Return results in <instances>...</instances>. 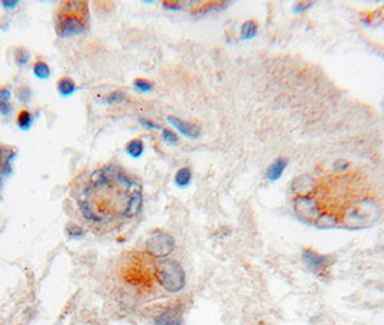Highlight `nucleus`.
<instances>
[{"instance_id": "nucleus-1", "label": "nucleus", "mask_w": 384, "mask_h": 325, "mask_svg": "<svg viewBox=\"0 0 384 325\" xmlns=\"http://www.w3.org/2000/svg\"><path fill=\"white\" fill-rule=\"evenodd\" d=\"M143 202L142 184L118 165L93 171L77 195L84 220L99 231H111L138 216Z\"/></svg>"}, {"instance_id": "nucleus-2", "label": "nucleus", "mask_w": 384, "mask_h": 325, "mask_svg": "<svg viewBox=\"0 0 384 325\" xmlns=\"http://www.w3.org/2000/svg\"><path fill=\"white\" fill-rule=\"evenodd\" d=\"M116 285L126 302L142 304L156 295L159 280L156 257L142 250L124 252L116 263Z\"/></svg>"}, {"instance_id": "nucleus-3", "label": "nucleus", "mask_w": 384, "mask_h": 325, "mask_svg": "<svg viewBox=\"0 0 384 325\" xmlns=\"http://www.w3.org/2000/svg\"><path fill=\"white\" fill-rule=\"evenodd\" d=\"M90 22L86 2H62L55 13V30L61 38H74L87 29Z\"/></svg>"}, {"instance_id": "nucleus-4", "label": "nucleus", "mask_w": 384, "mask_h": 325, "mask_svg": "<svg viewBox=\"0 0 384 325\" xmlns=\"http://www.w3.org/2000/svg\"><path fill=\"white\" fill-rule=\"evenodd\" d=\"M156 276L160 288L170 294L179 292L185 286V272L177 260L156 259Z\"/></svg>"}, {"instance_id": "nucleus-5", "label": "nucleus", "mask_w": 384, "mask_h": 325, "mask_svg": "<svg viewBox=\"0 0 384 325\" xmlns=\"http://www.w3.org/2000/svg\"><path fill=\"white\" fill-rule=\"evenodd\" d=\"M175 247L174 237L167 233H155L150 236L146 241V252L156 259L167 257Z\"/></svg>"}, {"instance_id": "nucleus-6", "label": "nucleus", "mask_w": 384, "mask_h": 325, "mask_svg": "<svg viewBox=\"0 0 384 325\" xmlns=\"http://www.w3.org/2000/svg\"><path fill=\"white\" fill-rule=\"evenodd\" d=\"M302 260H304L305 266L314 273H321L328 266V259L322 255H318L316 252L311 250V249H306L302 252Z\"/></svg>"}, {"instance_id": "nucleus-7", "label": "nucleus", "mask_w": 384, "mask_h": 325, "mask_svg": "<svg viewBox=\"0 0 384 325\" xmlns=\"http://www.w3.org/2000/svg\"><path fill=\"white\" fill-rule=\"evenodd\" d=\"M296 213L305 220H316L318 217V210L315 206V199L309 197H301L295 204Z\"/></svg>"}, {"instance_id": "nucleus-8", "label": "nucleus", "mask_w": 384, "mask_h": 325, "mask_svg": "<svg viewBox=\"0 0 384 325\" xmlns=\"http://www.w3.org/2000/svg\"><path fill=\"white\" fill-rule=\"evenodd\" d=\"M156 325H182V311L179 306H169L155 318Z\"/></svg>"}, {"instance_id": "nucleus-9", "label": "nucleus", "mask_w": 384, "mask_h": 325, "mask_svg": "<svg viewBox=\"0 0 384 325\" xmlns=\"http://www.w3.org/2000/svg\"><path fill=\"white\" fill-rule=\"evenodd\" d=\"M167 121H169L170 125H174V126H175V128H177L178 130L184 135V136H187V138L197 139L198 136L201 135V129L198 128L197 125H194V123L179 120V118L174 117V116L167 117Z\"/></svg>"}, {"instance_id": "nucleus-10", "label": "nucleus", "mask_w": 384, "mask_h": 325, "mask_svg": "<svg viewBox=\"0 0 384 325\" xmlns=\"http://www.w3.org/2000/svg\"><path fill=\"white\" fill-rule=\"evenodd\" d=\"M286 167H287V160L286 159H276L275 162L270 165V167L267 168V172H266V178L269 181H272V182H275L277 181L279 178L282 177V174L285 172Z\"/></svg>"}, {"instance_id": "nucleus-11", "label": "nucleus", "mask_w": 384, "mask_h": 325, "mask_svg": "<svg viewBox=\"0 0 384 325\" xmlns=\"http://www.w3.org/2000/svg\"><path fill=\"white\" fill-rule=\"evenodd\" d=\"M75 90H77L75 83H74L71 78H68V77L61 78L58 81V91L62 94V96H69V94H72Z\"/></svg>"}, {"instance_id": "nucleus-12", "label": "nucleus", "mask_w": 384, "mask_h": 325, "mask_svg": "<svg viewBox=\"0 0 384 325\" xmlns=\"http://www.w3.org/2000/svg\"><path fill=\"white\" fill-rule=\"evenodd\" d=\"M257 35V23L254 20H247L241 26V36L243 39H253Z\"/></svg>"}, {"instance_id": "nucleus-13", "label": "nucleus", "mask_w": 384, "mask_h": 325, "mask_svg": "<svg viewBox=\"0 0 384 325\" xmlns=\"http://www.w3.org/2000/svg\"><path fill=\"white\" fill-rule=\"evenodd\" d=\"M191 169L189 168H181L175 175V184L178 187H187L188 184L191 182Z\"/></svg>"}, {"instance_id": "nucleus-14", "label": "nucleus", "mask_w": 384, "mask_h": 325, "mask_svg": "<svg viewBox=\"0 0 384 325\" xmlns=\"http://www.w3.org/2000/svg\"><path fill=\"white\" fill-rule=\"evenodd\" d=\"M32 114H30L28 110H20L19 114H18V118H16V123H18V126L20 129H23V130H26V129L30 128V125H32Z\"/></svg>"}, {"instance_id": "nucleus-15", "label": "nucleus", "mask_w": 384, "mask_h": 325, "mask_svg": "<svg viewBox=\"0 0 384 325\" xmlns=\"http://www.w3.org/2000/svg\"><path fill=\"white\" fill-rule=\"evenodd\" d=\"M127 152L129 155H132L133 158H138L143 152V142L140 139H133L127 143Z\"/></svg>"}, {"instance_id": "nucleus-16", "label": "nucleus", "mask_w": 384, "mask_h": 325, "mask_svg": "<svg viewBox=\"0 0 384 325\" xmlns=\"http://www.w3.org/2000/svg\"><path fill=\"white\" fill-rule=\"evenodd\" d=\"M33 72H35V74H36V77L40 79L48 78L51 74L50 67H48L44 61H38V62H35V65H33Z\"/></svg>"}, {"instance_id": "nucleus-17", "label": "nucleus", "mask_w": 384, "mask_h": 325, "mask_svg": "<svg viewBox=\"0 0 384 325\" xmlns=\"http://www.w3.org/2000/svg\"><path fill=\"white\" fill-rule=\"evenodd\" d=\"M29 52L25 50V48H16V50H15V59H16V62H18L19 65H25V64L29 61Z\"/></svg>"}, {"instance_id": "nucleus-18", "label": "nucleus", "mask_w": 384, "mask_h": 325, "mask_svg": "<svg viewBox=\"0 0 384 325\" xmlns=\"http://www.w3.org/2000/svg\"><path fill=\"white\" fill-rule=\"evenodd\" d=\"M16 96H18V99L22 101V103H28L32 97V91L28 86H22L18 89V93H16Z\"/></svg>"}, {"instance_id": "nucleus-19", "label": "nucleus", "mask_w": 384, "mask_h": 325, "mask_svg": "<svg viewBox=\"0 0 384 325\" xmlns=\"http://www.w3.org/2000/svg\"><path fill=\"white\" fill-rule=\"evenodd\" d=\"M162 136H163V140H166L167 143H172V145H177L178 143V136L170 130V129H163L162 130Z\"/></svg>"}, {"instance_id": "nucleus-20", "label": "nucleus", "mask_w": 384, "mask_h": 325, "mask_svg": "<svg viewBox=\"0 0 384 325\" xmlns=\"http://www.w3.org/2000/svg\"><path fill=\"white\" fill-rule=\"evenodd\" d=\"M135 87L140 91H149V90H152V83H149L146 79H136Z\"/></svg>"}, {"instance_id": "nucleus-21", "label": "nucleus", "mask_w": 384, "mask_h": 325, "mask_svg": "<svg viewBox=\"0 0 384 325\" xmlns=\"http://www.w3.org/2000/svg\"><path fill=\"white\" fill-rule=\"evenodd\" d=\"M12 111V106L9 101H0V114L2 116H8Z\"/></svg>"}, {"instance_id": "nucleus-22", "label": "nucleus", "mask_w": 384, "mask_h": 325, "mask_svg": "<svg viewBox=\"0 0 384 325\" xmlns=\"http://www.w3.org/2000/svg\"><path fill=\"white\" fill-rule=\"evenodd\" d=\"M123 99H124V96H123L121 93H111L106 101H107V103H118V101H121Z\"/></svg>"}, {"instance_id": "nucleus-23", "label": "nucleus", "mask_w": 384, "mask_h": 325, "mask_svg": "<svg viewBox=\"0 0 384 325\" xmlns=\"http://www.w3.org/2000/svg\"><path fill=\"white\" fill-rule=\"evenodd\" d=\"M10 90L9 87H2L0 89V101H9Z\"/></svg>"}, {"instance_id": "nucleus-24", "label": "nucleus", "mask_w": 384, "mask_h": 325, "mask_svg": "<svg viewBox=\"0 0 384 325\" xmlns=\"http://www.w3.org/2000/svg\"><path fill=\"white\" fill-rule=\"evenodd\" d=\"M312 6V3H296L295 5V12H297V13H302V12H305L306 9H309Z\"/></svg>"}, {"instance_id": "nucleus-25", "label": "nucleus", "mask_w": 384, "mask_h": 325, "mask_svg": "<svg viewBox=\"0 0 384 325\" xmlns=\"http://www.w3.org/2000/svg\"><path fill=\"white\" fill-rule=\"evenodd\" d=\"M140 123H142L143 126H146V128H152V129H155V130L160 129L158 125H156V123H153V121H148V120H140Z\"/></svg>"}, {"instance_id": "nucleus-26", "label": "nucleus", "mask_w": 384, "mask_h": 325, "mask_svg": "<svg viewBox=\"0 0 384 325\" xmlns=\"http://www.w3.org/2000/svg\"><path fill=\"white\" fill-rule=\"evenodd\" d=\"M2 5L5 6V8H8V9H12V8H15L16 5H18V2H9V0H5V2H2Z\"/></svg>"}, {"instance_id": "nucleus-27", "label": "nucleus", "mask_w": 384, "mask_h": 325, "mask_svg": "<svg viewBox=\"0 0 384 325\" xmlns=\"http://www.w3.org/2000/svg\"><path fill=\"white\" fill-rule=\"evenodd\" d=\"M165 8H167V9H174V10L181 9V6H179L178 3H169V2H165Z\"/></svg>"}]
</instances>
